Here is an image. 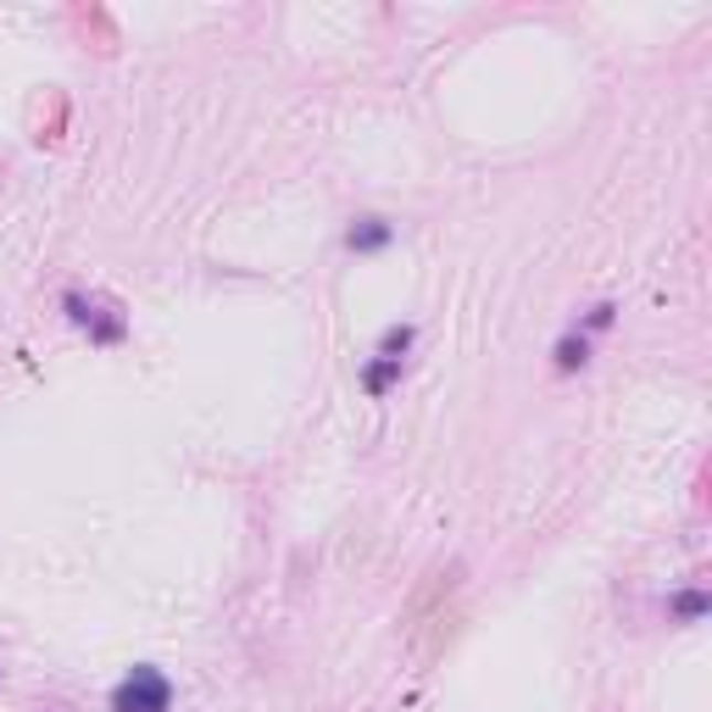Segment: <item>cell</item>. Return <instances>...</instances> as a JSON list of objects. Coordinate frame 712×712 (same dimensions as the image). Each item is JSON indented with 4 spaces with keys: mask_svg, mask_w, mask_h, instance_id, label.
<instances>
[{
    "mask_svg": "<svg viewBox=\"0 0 712 712\" xmlns=\"http://www.w3.org/2000/svg\"><path fill=\"white\" fill-rule=\"evenodd\" d=\"M62 307H67V318H73L78 329H89V340H100V346H117V340L128 334V323H123L111 307H100V301H84L78 290H67V296H62Z\"/></svg>",
    "mask_w": 712,
    "mask_h": 712,
    "instance_id": "cell-2",
    "label": "cell"
},
{
    "mask_svg": "<svg viewBox=\"0 0 712 712\" xmlns=\"http://www.w3.org/2000/svg\"><path fill=\"white\" fill-rule=\"evenodd\" d=\"M390 240H395V229H390L384 217H362V223L346 234V245H351V251H384Z\"/></svg>",
    "mask_w": 712,
    "mask_h": 712,
    "instance_id": "cell-3",
    "label": "cell"
},
{
    "mask_svg": "<svg viewBox=\"0 0 712 712\" xmlns=\"http://www.w3.org/2000/svg\"><path fill=\"white\" fill-rule=\"evenodd\" d=\"M613 312H618V307H613V301H602V307L585 318V329H607V323H613Z\"/></svg>",
    "mask_w": 712,
    "mask_h": 712,
    "instance_id": "cell-8",
    "label": "cell"
},
{
    "mask_svg": "<svg viewBox=\"0 0 712 712\" xmlns=\"http://www.w3.org/2000/svg\"><path fill=\"white\" fill-rule=\"evenodd\" d=\"M591 362V340L585 334H562L556 340V373H574V368H585Z\"/></svg>",
    "mask_w": 712,
    "mask_h": 712,
    "instance_id": "cell-4",
    "label": "cell"
},
{
    "mask_svg": "<svg viewBox=\"0 0 712 712\" xmlns=\"http://www.w3.org/2000/svg\"><path fill=\"white\" fill-rule=\"evenodd\" d=\"M395 379H401V362H390V357H373V362L362 368V384H368V395H384Z\"/></svg>",
    "mask_w": 712,
    "mask_h": 712,
    "instance_id": "cell-5",
    "label": "cell"
},
{
    "mask_svg": "<svg viewBox=\"0 0 712 712\" xmlns=\"http://www.w3.org/2000/svg\"><path fill=\"white\" fill-rule=\"evenodd\" d=\"M412 346V323H395V329H384V340H379V357H390V362H401V351Z\"/></svg>",
    "mask_w": 712,
    "mask_h": 712,
    "instance_id": "cell-6",
    "label": "cell"
},
{
    "mask_svg": "<svg viewBox=\"0 0 712 712\" xmlns=\"http://www.w3.org/2000/svg\"><path fill=\"white\" fill-rule=\"evenodd\" d=\"M173 706V679L151 662L128 668V679L111 690V712H168Z\"/></svg>",
    "mask_w": 712,
    "mask_h": 712,
    "instance_id": "cell-1",
    "label": "cell"
},
{
    "mask_svg": "<svg viewBox=\"0 0 712 712\" xmlns=\"http://www.w3.org/2000/svg\"><path fill=\"white\" fill-rule=\"evenodd\" d=\"M706 613V596L701 591H684V596H673V618H684V624H695Z\"/></svg>",
    "mask_w": 712,
    "mask_h": 712,
    "instance_id": "cell-7",
    "label": "cell"
}]
</instances>
